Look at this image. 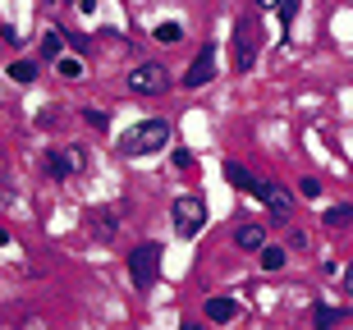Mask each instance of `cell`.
Returning a JSON list of instances; mask_svg holds the SVG:
<instances>
[{
    "instance_id": "ba28073f",
    "label": "cell",
    "mask_w": 353,
    "mask_h": 330,
    "mask_svg": "<svg viewBox=\"0 0 353 330\" xmlns=\"http://www.w3.org/2000/svg\"><path fill=\"white\" fill-rule=\"evenodd\" d=\"M216 79V46H202V51H197V60L193 65H188V74H183V87H207V83Z\"/></svg>"
},
{
    "instance_id": "7c38bea8",
    "label": "cell",
    "mask_w": 353,
    "mask_h": 330,
    "mask_svg": "<svg viewBox=\"0 0 353 330\" xmlns=\"http://www.w3.org/2000/svg\"><path fill=\"white\" fill-rule=\"evenodd\" d=\"M321 220L330 225V229H344V225H353V202H340V207H326V216Z\"/></svg>"
},
{
    "instance_id": "603a6c76",
    "label": "cell",
    "mask_w": 353,
    "mask_h": 330,
    "mask_svg": "<svg viewBox=\"0 0 353 330\" xmlns=\"http://www.w3.org/2000/svg\"><path fill=\"white\" fill-rule=\"evenodd\" d=\"M289 248H307V234L303 229H289Z\"/></svg>"
},
{
    "instance_id": "5bb4252c",
    "label": "cell",
    "mask_w": 353,
    "mask_h": 330,
    "mask_svg": "<svg viewBox=\"0 0 353 330\" xmlns=\"http://www.w3.org/2000/svg\"><path fill=\"white\" fill-rule=\"evenodd\" d=\"M312 321H316L321 330H326V326H340V321H344V307H330V303H321V307L312 312Z\"/></svg>"
},
{
    "instance_id": "ac0fdd59",
    "label": "cell",
    "mask_w": 353,
    "mask_h": 330,
    "mask_svg": "<svg viewBox=\"0 0 353 330\" xmlns=\"http://www.w3.org/2000/svg\"><path fill=\"white\" fill-rule=\"evenodd\" d=\"M179 37H183V28H179V23H161V28H157V41H165V46H174Z\"/></svg>"
},
{
    "instance_id": "83f0119b",
    "label": "cell",
    "mask_w": 353,
    "mask_h": 330,
    "mask_svg": "<svg viewBox=\"0 0 353 330\" xmlns=\"http://www.w3.org/2000/svg\"><path fill=\"white\" fill-rule=\"evenodd\" d=\"M74 5H79V0H74Z\"/></svg>"
},
{
    "instance_id": "52a82bcc",
    "label": "cell",
    "mask_w": 353,
    "mask_h": 330,
    "mask_svg": "<svg viewBox=\"0 0 353 330\" xmlns=\"http://www.w3.org/2000/svg\"><path fill=\"white\" fill-rule=\"evenodd\" d=\"M257 198L266 202V212H271L275 220H289V216H294V193H289L285 184H271V179H262Z\"/></svg>"
},
{
    "instance_id": "7402d4cb",
    "label": "cell",
    "mask_w": 353,
    "mask_h": 330,
    "mask_svg": "<svg viewBox=\"0 0 353 330\" xmlns=\"http://www.w3.org/2000/svg\"><path fill=\"white\" fill-rule=\"evenodd\" d=\"M97 220H101V225H97L101 234H115V229H119V220H110V212H101V216H97Z\"/></svg>"
},
{
    "instance_id": "cb8c5ba5",
    "label": "cell",
    "mask_w": 353,
    "mask_h": 330,
    "mask_svg": "<svg viewBox=\"0 0 353 330\" xmlns=\"http://www.w3.org/2000/svg\"><path fill=\"white\" fill-rule=\"evenodd\" d=\"M188 165H193V156H188V152L179 147V152H174V170H188Z\"/></svg>"
},
{
    "instance_id": "30bf717a",
    "label": "cell",
    "mask_w": 353,
    "mask_h": 330,
    "mask_svg": "<svg viewBox=\"0 0 353 330\" xmlns=\"http://www.w3.org/2000/svg\"><path fill=\"white\" fill-rule=\"evenodd\" d=\"M225 179H230L234 188H243V193H252V198H257V188H262V179H252L239 161H225Z\"/></svg>"
},
{
    "instance_id": "e0dca14e",
    "label": "cell",
    "mask_w": 353,
    "mask_h": 330,
    "mask_svg": "<svg viewBox=\"0 0 353 330\" xmlns=\"http://www.w3.org/2000/svg\"><path fill=\"white\" fill-rule=\"evenodd\" d=\"M55 69H60V79H83V60H55Z\"/></svg>"
},
{
    "instance_id": "d6986e66",
    "label": "cell",
    "mask_w": 353,
    "mask_h": 330,
    "mask_svg": "<svg viewBox=\"0 0 353 330\" xmlns=\"http://www.w3.org/2000/svg\"><path fill=\"white\" fill-rule=\"evenodd\" d=\"M83 119H88L92 129H105V124H110V119H105V110H97V106H88V110H83Z\"/></svg>"
},
{
    "instance_id": "5b68a950",
    "label": "cell",
    "mask_w": 353,
    "mask_h": 330,
    "mask_svg": "<svg viewBox=\"0 0 353 330\" xmlns=\"http://www.w3.org/2000/svg\"><path fill=\"white\" fill-rule=\"evenodd\" d=\"M252 60H257V23L252 19H239L234 23V69L248 74Z\"/></svg>"
},
{
    "instance_id": "3957f363",
    "label": "cell",
    "mask_w": 353,
    "mask_h": 330,
    "mask_svg": "<svg viewBox=\"0 0 353 330\" xmlns=\"http://www.w3.org/2000/svg\"><path fill=\"white\" fill-rule=\"evenodd\" d=\"M161 243H143V248H133V257H129V276H133V285L138 289H152L161 280Z\"/></svg>"
},
{
    "instance_id": "7a4b0ae2",
    "label": "cell",
    "mask_w": 353,
    "mask_h": 330,
    "mask_svg": "<svg viewBox=\"0 0 353 330\" xmlns=\"http://www.w3.org/2000/svg\"><path fill=\"white\" fill-rule=\"evenodd\" d=\"M170 220H174V234H179V238L202 234V225H207V202L197 198V193H183V198H174Z\"/></svg>"
},
{
    "instance_id": "484cf974",
    "label": "cell",
    "mask_w": 353,
    "mask_h": 330,
    "mask_svg": "<svg viewBox=\"0 0 353 330\" xmlns=\"http://www.w3.org/2000/svg\"><path fill=\"white\" fill-rule=\"evenodd\" d=\"M79 10H83V14H92V10H97V0H79Z\"/></svg>"
},
{
    "instance_id": "277c9868",
    "label": "cell",
    "mask_w": 353,
    "mask_h": 330,
    "mask_svg": "<svg viewBox=\"0 0 353 330\" xmlns=\"http://www.w3.org/2000/svg\"><path fill=\"white\" fill-rule=\"evenodd\" d=\"M165 87H170V74H165L157 60H152V65H138L129 74V92H138V96H161Z\"/></svg>"
},
{
    "instance_id": "d4e9b609",
    "label": "cell",
    "mask_w": 353,
    "mask_h": 330,
    "mask_svg": "<svg viewBox=\"0 0 353 330\" xmlns=\"http://www.w3.org/2000/svg\"><path fill=\"white\" fill-rule=\"evenodd\" d=\"M344 293L353 298V262H349V271H344Z\"/></svg>"
},
{
    "instance_id": "8fae6325",
    "label": "cell",
    "mask_w": 353,
    "mask_h": 330,
    "mask_svg": "<svg viewBox=\"0 0 353 330\" xmlns=\"http://www.w3.org/2000/svg\"><path fill=\"white\" fill-rule=\"evenodd\" d=\"M234 243H239V248H248V252L266 248V225H239V229H234Z\"/></svg>"
},
{
    "instance_id": "2e32d148",
    "label": "cell",
    "mask_w": 353,
    "mask_h": 330,
    "mask_svg": "<svg viewBox=\"0 0 353 330\" xmlns=\"http://www.w3.org/2000/svg\"><path fill=\"white\" fill-rule=\"evenodd\" d=\"M10 79H14V83H32V79H37V65L19 60V65H10Z\"/></svg>"
},
{
    "instance_id": "4fadbf2b",
    "label": "cell",
    "mask_w": 353,
    "mask_h": 330,
    "mask_svg": "<svg viewBox=\"0 0 353 330\" xmlns=\"http://www.w3.org/2000/svg\"><path fill=\"white\" fill-rule=\"evenodd\" d=\"M60 46H65V32H41V60H60Z\"/></svg>"
},
{
    "instance_id": "8992f818",
    "label": "cell",
    "mask_w": 353,
    "mask_h": 330,
    "mask_svg": "<svg viewBox=\"0 0 353 330\" xmlns=\"http://www.w3.org/2000/svg\"><path fill=\"white\" fill-rule=\"evenodd\" d=\"M88 170V156H83V147H60L46 156V174L51 179H69V174H83Z\"/></svg>"
},
{
    "instance_id": "6da1fadb",
    "label": "cell",
    "mask_w": 353,
    "mask_h": 330,
    "mask_svg": "<svg viewBox=\"0 0 353 330\" xmlns=\"http://www.w3.org/2000/svg\"><path fill=\"white\" fill-rule=\"evenodd\" d=\"M165 143H170V124H165V119H138L133 129L119 133V152H124V156H152V152H161Z\"/></svg>"
},
{
    "instance_id": "9a60e30c",
    "label": "cell",
    "mask_w": 353,
    "mask_h": 330,
    "mask_svg": "<svg viewBox=\"0 0 353 330\" xmlns=\"http://www.w3.org/2000/svg\"><path fill=\"white\" fill-rule=\"evenodd\" d=\"M285 257H289L285 248H257V262H262V271H280V266H285Z\"/></svg>"
},
{
    "instance_id": "ffe728a7",
    "label": "cell",
    "mask_w": 353,
    "mask_h": 330,
    "mask_svg": "<svg viewBox=\"0 0 353 330\" xmlns=\"http://www.w3.org/2000/svg\"><path fill=\"white\" fill-rule=\"evenodd\" d=\"M275 10H280V23H294V10H299V0H280V5H275Z\"/></svg>"
},
{
    "instance_id": "4316f807",
    "label": "cell",
    "mask_w": 353,
    "mask_h": 330,
    "mask_svg": "<svg viewBox=\"0 0 353 330\" xmlns=\"http://www.w3.org/2000/svg\"><path fill=\"white\" fill-rule=\"evenodd\" d=\"M257 5H262V10H271V5H280V0H257Z\"/></svg>"
},
{
    "instance_id": "44dd1931",
    "label": "cell",
    "mask_w": 353,
    "mask_h": 330,
    "mask_svg": "<svg viewBox=\"0 0 353 330\" xmlns=\"http://www.w3.org/2000/svg\"><path fill=\"white\" fill-rule=\"evenodd\" d=\"M299 193H303V198H321V184H316V179H303Z\"/></svg>"
},
{
    "instance_id": "9c48e42d",
    "label": "cell",
    "mask_w": 353,
    "mask_h": 330,
    "mask_svg": "<svg viewBox=\"0 0 353 330\" xmlns=\"http://www.w3.org/2000/svg\"><path fill=\"white\" fill-rule=\"evenodd\" d=\"M202 312H207V321H216V326H230V321L239 317V303L234 298H207Z\"/></svg>"
}]
</instances>
